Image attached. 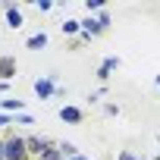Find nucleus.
<instances>
[{"label": "nucleus", "mask_w": 160, "mask_h": 160, "mask_svg": "<svg viewBox=\"0 0 160 160\" xmlns=\"http://www.w3.org/2000/svg\"><path fill=\"white\" fill-rule=\"evenodd\" d=\"M25 47H28V50H41V47H47V32H38V35H32V38L25 41Z\"/></svg>", "instance_id": "10"}, {"label": "nucleus", "mask_w": 160, "mask_h": 160, "mask_svg": "<svg viewBox=\"0 0 160 160\" xmlns=\"http://www.w3.org/2000/svg\"><path fill=\"white\" fill-rule=\"evenodd\" d=\"M10 122H13V113H0V129L10 126Z\"/></svg>", "instance_id": "17"}, {"label": "nucleus", "mask_w": 160, "mask_h": 160, "mask_svg": "<svg viewBox=\"0 0 160 160\" xmlns=\"http://www.w3.org/2000/svg\"><path fill=\"white\" fill-rule=\"evenodd\" d=\"M60 28H63V35H69V38H78V35H82V19H66Z\"/></svg>", "instance_id": "8"}, {"label": "nucleus", "mask_w": 160, "mask_h": 160, "mask_svg": "<svg viewBox=\"0 0 160 160\" xmlns=\"http://www.w3.org/2000/svg\"><path fill=\"white\" fill-rule=\"evenodd\" d=\"M98 19H101V25H104V28H110V25H113V16H110L107 10H101V13H98Z\"/></svg>", "instance_id": "13"}, {"label": "nucleus", "mask_w": 160, "mask_h": 160, "mask_svg": "<svg viewBox=\"0 0 160 160\" xmlns=\"http://www.w3.org/2000/svg\"><path fill=\"white\" fill-rule=\"evenodd\" d=\"M116 160H141V157H135L132 151H119V154H116Z\"/></svg>", "instance_id": "16"}, {"label": "nucleus", "mask_w": 160, "mask_h": 160, "mask_svg": "<svg viewBox=\"0 0 160 160\" xmlns=\"http://www.w3.org/2000/svg\"><path fill=\"white\" fill-rule=\"evenodd\" d=\"M0 107H3V113H22V110H25V101L7 98V101H0Z\"/></svg>", "instance_id": "9"}, {"label": "nucleus", "mask_w": 160, "mask_h": 160, "mask_svg": "<svg viewBox=\"0 0 160 160\" xmlns=\"http://www.w3.org/2000/svg\"><path fill=\"white\" fill-rule=\"evenodd\" d=\"M157 88H160V75H157Z\"/></svg>", "instance_id": "20"}, {"label": "nucleus", "mask_w": 160, "mask_h": 160, "mask_svg": "<svg viewBox=\"0 0 160 160\" xmlns=\"http://www.w3.org/2000/svg\"><path fill=\"white\" fill-rule=\"evenodd\" d=\"M35 7H38L41 13H47V10H53V3H50V0H35Z\"/></svg>", "instance_id": "15"}, {"label": "nucleus", "mask_w": 160, "mask_h": 160, "mask_svg": "<svg viewBox=\"0 0 160 160\" xmlns=\"http://www.w3.org/2000/svg\"><path fill=\"white\" fill-rule=\"evenodd\" d=\"M35 94L41 98V101H47V98H53L57 94V85H53V78H35Z\"/></svg>", "instance_id": "4"}, {"label": "nucleus", "mask_w": 160, "mask_h": 160, "mask_svg": "<svg viewBox=\"0 0 160 160\" xmlns=\"http://www.w3.org/2000/svg\"><path fill=\"white\" fill-rule=\"evenodd\" d=\"M3 148H7V160H28V144H25V135H7L3 138Z\"/></svg>", "instance_id": "1"}, {"label": "nucleus", "mask_w": 160, "mask_h": 160, "mask_svg": "<svg viewBox=\"0 0 160 160\" xmlns=\"http://www.w3.org/2000/svg\"><path fill=\"white\" fill-rule=\"evenodd\" d=\"M16 122H19V126H35V119H32L28 113H19V116H16Z\"/></svg>", "instance_id": "14"}, {"label": "nucleus", "mask_w": 160, "mask_h": 160, "mask_svg": "<svg viewBox=\"0 0 160 160\" xmlns=\"http://www.w3.org/2000/svg\"><path fill=\"white\" fill-rule=\"evenodd\" d=\"M119 63H122L119 57H107V60H104V63L98 66V78H101V82H107V78H110V75H113V72L119 69Z\"/></svg>", "instance_id": "5"}, {"label": "nucleus", "mask_w": 160, "mask_h": 160, "mask_svg": "<svg viewBox=\"0 0 160 160\" xmlns=\"http://www.w3.org/2000/svg\"><path fill=\"white\" fill-rule=\"evenodd\" d=\"M16 78V57H0V82Z\"/></svg>", "instance_id": "6"}, {"label": "nucleus", "mask_w": 160, "mask_h": 160, "mask_svg": "<svg viewBox=\"0 0 160 160\" xmlns=\"http://www.w3.org/2000/svg\"><path fill=\"white\" fill-rule=\"evenodd\" d=\"M69 160H88V157H85V154H78V157H69Z\"/></svg>", "instance_id": "19"}, {"label": "nucleus", "mask_w": 160, "mask_h": 160, "mask_svg": "<svg viewBox=\"0 0 160 160\" xmlns=\"http://www.w3.org/2000/svg\"><path fill=\"white\" fill-rule=\"evenodd\" d=\"M25 144H28V154H32V157H41V154L50 148V138H41V135H25Z\"/></svg>", "instance_id": "3"}, {"label": "nucleus", "mask_w": 160, "mask_h": 160, "mask_svg": "<svg viewBox=\"0 0 160 160\" xmlns=\"http://www.w3.org/2000/svg\"><path fill=\"white\" fill-rule=\"evenodd\" d=\"M3 13H7V25H10V28H22V10H19V7L10 3Z\"/></svg>", "instance_id": "7"}, {"label": "nucleus", "mask_w": 160, "mask_h": 160, "mask_svg": "<svg viewBox=\"0 0 160 160\" xmlns=\"http://www.w3.org/2000/svg\"><path fill=\"white\" fill-rule=\"evenodd\" d=\"M57 148H60V154H63L66 160H69V157H78V154H82V151H78V148L72 144V141H57Z\"/></svg>", "instance_id": "11"}, {"label": "nucleus", "mask_w": 160, "mask_h": 160, "mask_svg": "<svg viewBox=\"0 0 160 160\" xmlns=\"http://www.w3.org/2000/svg\"><path fill=\"white\" fill-rule=\"evenodd\" d=\"M60 119H63V122H69V126H78V122L85 119V110H82V107L66 104V107H60Z\"/></svg>", "instance_id": "2"}, {"label": "nucleus", "mask_w": 160, "mask_h": 160, "mask_svg": "<svg viewBox=\"0 0 160 160\" xmlns=\"http://www.w3.org/2000/svg\"><path fill=\"white\" fill-rule=\"evenodd\" d=\"M104 113H107V116H116V113H119V107H116V104H107V107H104Z\"/></svg>", "instance_id": "18"}, {"label": "nucleus", "mask_w": 160, "mask_h": 160, "mask_svg": "<svg viewBox=\"0 0 160 160\" xmlns=\"http://www.w3.org/2000/svg\"><path fill=\"white\" fill-rule=\"evenodd\" d=\"M38 160H66V157L60 154V148H57V141H50V148H47V151H44V154H41Z\"/></svg>", "instance_id": "12"}]
</instances>
